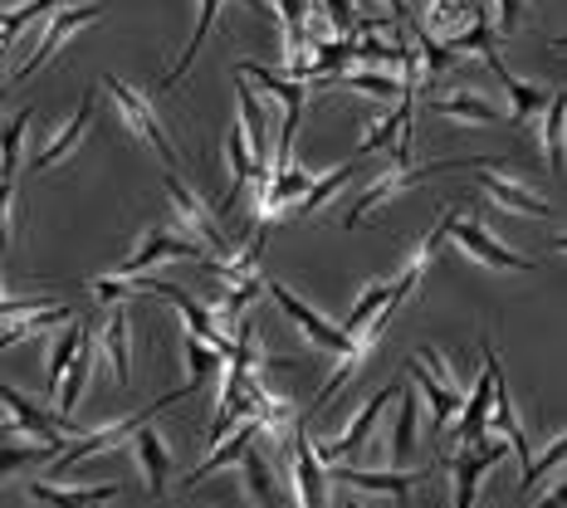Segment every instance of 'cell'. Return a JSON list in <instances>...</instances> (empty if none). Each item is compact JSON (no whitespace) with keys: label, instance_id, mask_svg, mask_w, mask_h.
I'll list each match as a JSON object with an SVG mask.
<instances>
[{"label":"cell","instance_id":"681fc988","mask_svg":"<svg viewBox=\"0 0 567 508\" xmlns=\"http://www.w3.org/2000/svg\"><path fill=\"white\" fill-rule=\"evenodd\" d=\"M386 15L392 20H416L411 15V0H386Z\"/></svg>","mask_w":567,"mask_h":508},{"label":"cell","instance_id":"1f68e13d","mask_svg":"<svg viewBox=\"0 0 567 508\" xmlns=\"http://www.w3.org/2000/svg\"><path fill=\"white\" fill-rule=\"evenodd\" d=\"M89 376H93V338H84V348H79V357L69 362V376H64V382H59V392H54V411H59V416H69V411L79 406V396H84Z\"/></svg>","mask_w":567,"mask_h":508},{"label":"cell","instance_id":"60d3db41","mask_svg":"<svg viewBox=\"0 0 567 508\" xmlns=\"http://www.w3.org/2000/svg\"><path fill=\"white\" fill-rule=\"evenodd\" d=\"M265 293V274H250V279H240V283H230V293H226V303L216 309L220 318V328H240V313L250 309V303Z\"/></svg>","mask_w":567,"mask_h":508},{"label":"cell","instance_id":"7402d4cb","mask_svg":"<svg viewBox=\"0 0 567 508\" xmlns=\"http://www.w3.org/2000/svg\"><path fill=\"white\" fill-rule=\"evenodd\" d=\"M25 494L40 508H103L109 499H117L123 494V484H93V489H54V484L44 479H30Z\"/></svg>","mask_w":567,"mask_h":508},{"label":"cell","instance_id":"5b68a950","mask_svg":"<svg viewBox=\"0 0 567 508\" xmlns=\"http://www.w3.org/2000/svg\"><path fill=\"white\" fill-rule=\"evenodd\" d=\"M401 396V386L392 382V386H382V392H372L368 396V406L358 411L342 431L333 435V440H313V450H318V459H323V469H333V465H352L362 450H368V440H372V431H377V421H382V406L386 401H396Z\"/></svg>","mask_w":567,"mask_h":508},{"label":"cell","instance_id":"ffe728a7","mask_svg":"<svg viewBox=\"0 0 567 508\" xmlns=\"http://www.w3.org/2000/svg\"><path fill=\"white\" fill-rule=\"evenodd\" d=\"M89 123H93V89L84 93V99H79V108H74V117H69V123L64 127H59V133L50 137V142H44V147L40 152H34V157H30V172H50L54 167V162H64L69 157V152H74L79 147V137H84L89 133Z\"/></svg>","mask_w":567,"mask_h":508},{"label":"cell","instance_id":"cb8c5ba5","mask_svg":"<svg viewBox=\"0 0 567 508\" xmlns=\"http://www.w3.org/2000/svg\"><path fill=\"white\" fill-rule=\"evenodd\" d=\"M259 431H265V425H259V421L235 425V431H230V440L210 445V450H216V455H210V459H200V465L192 469V475L182 479V489H196V484H200V479H210L220 465H235V459H245V450H250V445H259Z\"/></svg>","mask_w":567,"mask_h":508},{"label":"cell","instance_id":"816d5d0a","mask_svg":"<svg viewBox=\"0 0 567 508\" xmlns=\"http://www.w3.org/2000/svg\"><path fill=\"white\" fill-rule=\"evenodd\" d=\"M553 50H567V34H558V40H553Z\"/></svg>","mask_w":567,"mask_h":508},{"label":"cell","instance_id":"c3c4849f","mask_svg":"<svg viewBox=\"0 0 567 508\" xmlns=\"http://www.w3.org/2000/svg\"><path fill=\"white\" fill-rule=\"evenodd\" d=\"M534 508H567V479L563 484H553V494L543 504H534Z\"/></svg>","mask_w":567,"mask_h":508},{"label":"cell","instance_id":"44dd1931","mask_svg":"<svg viewBox=\"0 0 567 508\" xmlns=\"http://www.w3.org/2000/svg\"><path fill=\"white\" fill-rule=\"evenodd\" d=\"M226 162H230V191H226V200H220V226H226V216L235 210L240 191L255 182V152H250V137H245V123L226 127Z\"/></svg>","mask_w":567,"mask_h":508},{"label":"cell","instance_id":"ab89813d","mask_svg":"<svg viewBox=\"0 0 567 508\" xmlns=\"http://www.w3.org/2000/svg\"><path fill=\"white\" fill-rule=\"evenodd\" d=\"M30 123H34V108H20L6 127H0V176H16V167H20V142H25Z\"/></svg>","mask_w":567,"mask_h":508},{"label":"cell","instance_id":"f6af8a7d","mask_svg":"<svg viewBox=\"0 0 567 508\" xmlns=\"http://www.w3.org/2000/svg\"><path fill=\"white\" fill-rule=\"evenodd\" d=\"M499 6V20H494V30L499 34H518L528 20V0H494Z\"/></svg>","mask_w":567,"mask_h":508},{"label":"cell","instance_id":"2e32d148","mask_svg":"<svg viewBox=\"0 0 567 508\" xmlns=\"http://www.w3.org/2000/svg\"><path fill=\"white\" fill-rule=\"evenodd\" d=\"M127 450L137 455L142 475H147V494H152V499H162V494H167V479H172V445L162 440V431L147 421L133 440H127Z\"/></svg>","mask_w":567,"mask_h":508},{"label":"cell","instance_id":"f5cc1de1","mask_svg":"<svg viewBox=\"0 0 567 508\" xmlns=\"http://www.w3.org/2000/svg\"><path fill=\"white\" fill-rule=\"evenodd\" d=\"M342 508H362V504L358 499H342Z\"/></svg>","mask_w":567,"mask_h":508},{"label":"cell","instance_id":"ee69618b","mask_svg":"<svg viewBox=\"0 0 567 508\" xmlns=\"http://www.w3.org/2000/svg\"><path fill=\"white\" fill-rule=\"evenodd\" d=\"M89 293L99 303H123V299H133V293H147V279L133 283V279H123V274H103V279L89 283Z\"/></svg>","mask_w":567,"mask_h":508},{"label":"cell","instance_id":"8fae6325","mask_svg":"<svg viewBox=\"0 0 567 508\" xmlns=\"http://www.w3.org/2000/svg\"><path fill=\"white\" fill-rule=\"evenodd\" d=\"M235 74H245L250 84L265 89L269 99H279V103H284V133H279V142H293V137H299V117H303V79H289L284 69H265V64H255V59H240V64H235Z\"/></svg>","mask_w":567,"mask_h":508},{"label":"cell","instance_id":"8d00e7d4","mask_svg":"<svg viewBox=\"0 0 567 508\" xmlns=\"http://www.w3.org/2000/svg\"><path fill=\"white\" fill-rule=\"evenodd\" d=\"M245 479H250V504L255 508H279V489H275V475H269V465H265V450H245Z\"/></svg>","mask_w":567,"mask_h":508},{"label":"cell","instance_id":"3957f363","mask_svg":"<svg viewBox=\"0 0 567 508\" xmlns=\"http://www.w3.org/2000/svg\"><path fill=\"white\" fill-rule=\"evenodd\" d=\"M192 386H182V392H167V396H157L147 411H133V416H123V421H113V425H103V431H93V435H79L74 445H64V455H54V475H69L74 465H84V459H93V455H103V450H117V445H127L133 435L142 431L147 421H157L167 406H176Z\"/></svg>","mask_w":567,"mask_h":508},{"label":"cell","instance_id":"d6986e66","mask_svg":"<svg viewBox=\"0 0 567 508\" xmlns=\"http://www.w3.org/2000/svg\"><path fill=\"white\" fill-rule=\"evenodd\" d=\"M318 89H352V93H372V99H382V103H392V99H406V93H416V84H406V79L386 74V69H342V74L318 79Z\"/></svg>","mask_w":567,"mask_h":508},{"label":"cell","instance_id":"d6a6232c","mask_svg":"<svg viewBox=\"0 0 567 508\" xmlns=\"http://www.w3.org/2000/svg\"><path fill=\"white\" fill-rule=\"evenodd\" d=\"M358 162H362V157H352V162H342V167H333V172H323V176H318V182L309 186V191H303L299 200H293V216H313V210L323 206V200H333V191H342V186L352 182V172H358Z\"/></svg>","mask_w":567,"mask_h":508},{"label":"cell","instance_id":"f35d334b","mask_svg":"<svg viewBox=\"0 0 567 508\" xmlns=\"http://www.w3.org/2000/svg\"><path fill=\"white\" fill-rule=\"evenodd\" d=\"M386 303H392V283H368V289H362V299L352 303V313H348V323H342V328H348L352 338H362L372 328V318L382 313Z\"/></svg>","mask_w":567,"mask_h":508},{"label":"cell","instance_id":"d4e9b609","mask_svg":"<svg viewBox=\"0 0 567 508\" xmlns=\"http://www.w3.org/2000/svg\"><path fill=\"white\" fill-rule=\"evenodd\" d=\"M543 157H548L553 176L567 172V89H558L543 108Z\"/></svg>","mask_w":567,"mask_h":508},{"label":"cell","instance_id":"484cf974","mask_svg":"<svg viewBox=\"0 0 567 508\" xmlns=\"http://www.w3.org/2000/svg\"><path fill=\"white\" fill-rule=\"evenodd\" d=\"M59 323H74V313H69L64 303H50V309H34V313L6 318V323H0V352L16 348V342H25V338L50 333V328H59Z\"/></svg>","mask_w":567,"mask_h":508},{"label":"cell","instance_id":"7bdbcfd3","mask_svg":"<svg viewBox=\"0 0 567 508\" xmlns=\"http://www.w3.org/2000/svg\"><path fill=\"white\" fill-rule=\"evenodd\" d=\"M416 50H421V59H425V74H445V69H455V50H451V44H445V40H435V34L431 30H425L421 25V20H416Z\"/></svg>","mask_w":567,"mask_h":508},{"label":"cell","instance_id":"f546056e","mask_svg":"<svg viewBox=\"0 0 567 508\" xmlns=\"http://www.w3.org/2000/svg\"><path fill=\"white\" fill-rule=\"evenodd\" d=\"M431 113L460 117V123H509V113H499L494 103H484L480 93H451V99H431Z\"/></svg>","mask_w":567,"mask_h":508},{"label":"cell","instance_id":"9a60e30c","mask_svg":"<svg viewBox=\"0 0 567 508\" xmlns=\"http://www.w3.org/2000/svg\"><path fill=\"white\" fill-rule=\"evenodd\" d=\"M333 479L348 484V489H372V494L406 499L416 484L431 479V469H358V465H333Z\"/></svg>","mask_w":567,"mask_h":508},{"label":"cell","instance_id":"83f0119b","mask_svg":"<svg viewBox=\"0 0 567 508\" xmlns=\"http://www.w3.org/2000/svg\"><path fill=\"white\" fill-rule=\"evenodd\" d=\"M216 15H220V0H200V10H196V30H192V40H186V50L182 59L167 69V79H162V89H172V84H182L186 74H192V64H196V54H200V44L210 40V30H216Z\"/></svg>","mask_w":567,"mask_h":508},{"label":"cell","instance_id":"7c38bea8","mask_svg":"<svg viewBox=\"0 0 567 508\" xmlns=\"http://www.w3.org/2000/svg\"><path fill=\"white\" fill-rule=\"evenodd\" d=\"M451 240L460 245L465 255H475L480 265H489V269H509V274H534V259H524V255H514L509 245H499L489 230L480 226V220H460L451 216Z\"/></svg>","mask_w":567,"mask_h":508},{"label":"cell","instance_id":"e0dca14e","mask_svg":"<svg viewBox=\"0 0 567 508\" xmlns=\"http://www.w3.org/2000/svg\"><path fill=\"white\" fill-rule=\"evenodd\" d=\"M406 372L416 376V386H421V396H425V411H431V425H435V431H445V425L455 421V411L465 406V386L441 382V376L425 367L421 357H411V362H406Z\"/></svg>","mask_w":567,"mask_h":508},{"label":"cell","instance_id":"4dcf8cb0","mask_svg":"<svg viewBox=\"0 0 567 508\" xmlns=\"http://www.w3.org/2000/svg\"><path fill=\"white\" fill-rule=\"evenodd\" d=\"M411 113H416V93H406V99L396 103V113H386L382 123H372L368 127V137H362V147H358V157H372V152H382V147H392V142L411 127Z\"/></svg>","mask_w":567,"mask_h":508},{"label":"cell","instance_id":"7dc6e473","mask_svg":"<svg viewBox=\"0 0 567 508\" xmlns=\"http://www.w3.org/2000/svg\"><path fill=\"white\" fill-rule=\"evenodd\" d=\"M10 200H16V176H0V255H10Z\"/></svg>","mask_w":567,"mask_h":508},{"label":"cell","instance_id":"bcb514c9","mask_svg":"<svg viewBox=\"0 0 567 508\" xmlns=\"http://www.w3.org/2000/svg\"><path fill=\"white\" fill-rule=\"evenodd\" d=\"M318 6L328 10V25L338 34H358V10H352V0H318Z\"/></svg>","mask_w":567,"mask_h":508},{"label":"cell","instance_id":"603a6c76","mask_svg":"<svg viewBox=\"0 0 567 508\" xmlns=\"http://www.w3.org/2000/svg\"><path fill=\"white\" fill-rule=\"evenodd\" d=\"M484 64H489V74L499 79L504 93H509V99H514V113H509L514 123H528V117H538L543 108H548V99H553V93H548V89H538V84H524V79H514L499 50H494V54H484Z\"/></svg>","mask_w":567,"mask_h":508},{"label":"cell","instance_id":"f907efd6","mask_svg":"<svg viewBox=\"0 0 567 508\" xmlns=\"http://www.w3.org/2000/svg\"><path fill=\"white\" fill-rule=\"evenodd\" d=\"M553 250H558V255H567V235H553Z\"/></svg>","mask_w":567,"mask_h":508},{"label":"cell","instance_id":"4316f807","mask_svg":"<svg viewBox=\"0 0 567 508\" xmlns=\"http://www.w3.org/2000/svg\"><path fill=\"white\" fill-rule=\"evenodd\" d=\"M99 342H103V357H113L117 386H133V323H127V309H113Z\"/></svg>","mask_w":567,"mask_h":508},{"label":"cell","instance_id":"8992f818","mask_svg":"<svg viewBox=\"0 0 567 508\" xmlns=\"http://www.w3.org/2000/svg\"><path fill=\"white\" fill-rule=\"evenodd\" d=\"M514 445L504 440V435H484V440L465 445L460 455H451L445 465H451V479H455V508H475V494H480V479L489 475L494 465H499L504 455H509Z\"/></svg>","mask_w":567,"mask_h":508},{"label":"cell","instance_id":"6da1fadb","mask_svg":"<svg viewBox=\"0 0 567 508\" xmlns=\"http://www.w3.org/2000/svg\"><path fill=\"white\" fill-rule=\"evenodd\" d=\"M265 289H269V293H275V303H279V309H284V313H289V318H293V323H299V328H303V338H309V342H313V348L333 352V357H362V362H368V357H372V348H377V342H372V338H352V333H348V328H333V323H328V318H323V313H318V309H313V303H303V299H299V293H293V289H289V283H279V279H265Z\"/></svg>","mask_w":567,"mask_h":508},{"label":"cell","instance_id":"52a82bcc","mask_svg":"<svg viewBox=\"0 0 567 508\" xmlns=\"http://www.w3.org/2000/svg\"><path fill=\"white\" fill-rule=\"evenodd\" d=\"M162 182H167V200L176 210V226L186 230V240H196L200 250H226V226H220V216H210L206 200H200L196 191H186L176 172H167Z\"/></svg>","mask_w":567,"mask_h":508},{"label":"cell","instance_id":"b9f144b4","mask_svg":"<svg viewBox=\"0 0 567 508\" xmlns=\"http://www.w3.org/2000/svg\"><path fill=\"white\" fill-rule=\"evenodd\" d=\"M558 465H567V435H558V440H553L548 450H543L534 465L524 469V479H518V494H534V489H538V479H548Z\"/></svg>","mask_w":567,"mask_h":508},{"label":"cell","instance_id":"277c9868","mask_svg":"<svg viewBox=\"0 0 567 508\" xmlns=\"http://www.w3.org/2000/svg\"><path fill=\"white\" fill-rule=\"evenodd\" d=\"M103 84H109L113 103H117V113H123V123L133 127V137L142 142V147H152V152H157V157L167 162V172L182 167V152H176V142L167 137V127H162V117L152 113V103L142 99L137 89H127L117 74H109V79H103Z\"/></svg>","mask_w":567,"mask_h":508},{"label":"cell","instance_id":"7a4b0ae2","mask_svg":"<svg viewBox=\"0 0 567 508\" xmlns=\"http://www.w3.org/2000/svg\"><path fill=\"white\" fill-rule=\"evenodd\" d=\"M480 167H504V157H445V162H425V167H396V172H386L382 182H372L368 191L358 196V206H352V216H342V230L362 226V216H372V210L382 206V200L401 196V191H406V186L425 182V176H441V172H480Z\"/></svg>","mask_w":567,"mask_h":508},{"label":"cell","instance_id":"9c48e42d","mask_svg":"<svg viewBox=\"0 0 567 508\" xmlns=\"http://www.w3.org/2000/svg\"><path fill=\"white\" fill-rule=\"evenodd\" d=\"M289 475H293V499H299V508H333V489H328V469H323V459H318L313 440L303 435V421H299V431H293Z\"/></svg>","mask_w":567,"mask_h":508},{"label":"cell","instance_id":"ac0fdd59","mask_svg":"<svg viewBox=\"0 0 567 508\" xmlns=\"http://www.w3.org/2000/svg\"><path fill=\"white\" fill-rule=\"evenodd\" d=\"M499 167H480V176H475V186L484 196L494 200V206H504V210H514V216H553V206L543 200L538 191H528V186H518V182H509V176H494Z\"/></svg>","mask_w":567,"mask_h":508},{"label":"cell","instance_id":"f1b7e54d","mask_svg":"<svg viewBox=\"0 0 567 508\" xmlns=\"http://www.w3.org/2000/svg\"><path fill=\"white\" fill-rule=\"evenodd\" d=\"M182 357H186V372H192V382H186V386L196 392V386H206L210 376H220V367H226L230 352H226V348H216V342H206V338H196V333H186Z\"/></svg>","mask_w":567,"mask_h":508},{"label":"cell","instance_id":"5bb4252c","mask_svg":"<svg viewBox=\"0 0 567 508\" xmlns=\"http://www.w3.org/2000/svg\"><path fill=\"white\" fill-rule=\"evenodd\" d=\"M200 255V245L196 240H182V235H172V230H147L137 240V250L123 259V265L113 269V274H123V279H137V274H147L152 265H162V259H196Z\"/></svg>","mask_w":567,"mask_h":508},{"label":"cell","instance_id":"e575fe53","mask_svg":"<svg viewBox=\"0 0 567 508\" xmlns=\"http://www.w3.org/2000/svg\"><path fill=\"white\" fill-rule=\"evenodd\" d=\"M475 20V10H465V0H431L421 15V25L435 34V40H451V34H460Z\"/></svg>","mask_w":567,"mask_h":508},{"label":"cell","instance_id":"30bf717a","mask_svg":"<svg viewBox=\"0 0 567 508\" xmlns=\"http://www.w3.org/2000/svg\"><path fill=\"white\" fill-rule=\"evenodd\" d=\"M0 406L10 411V421H16L20 435H30V440H50V445H64V435H74V421L59 416V411H44L34 406L30 396H20L10 382H0Z\"/></svg>","mask_w":567,"mask_h":508},{"label":"cell","instance_id":"ba28073f","mask_svg":"<svg viewBox=\"0 0 567 508\" xmlns=\"http://www.w3.org/2000/svg\"><path fill=\"white\" fill-rule=\"evenodd\" d=\"M494 382H499V352H494V342L484 338L480 342V382H475V392L465 396V411H460V425H455L460 445H475V440H484V431H489Z\"/></svg>","mask_w":567,"mask_h":508},{"label":"cell","instance_id":"74e56055","mask_svg":"<svg viewBox=\"0 0 567 508\" xmlns=\"http://www.w3.org/2000/svg\"><path fill=\"white\" fill-rule=\"evenodd\" d=\"M54 450H64V445H50V440L0 445V484L16 475V469H30V465H40V459H54Z\"/></svg>","mask_w":567,"mask_h":508},{"label":"cell","instance_id":"d590c367","mask_svg":"<svg viewBox=\"0 0 567 508\" xmlns=\"http://www.w3.org/2000/svg\"><path fill=\"white\" fill-rule=\"evenodd\" d=\"M416 416H421V401L416 392H401V406H396V431H392V459L406 465L416 455Z\"/></svg>","mask_w":567,"mask_h":508},{"label":"cell","instance_id":"4fadbf2b","mask_svg":"<svg viewBox=\"0 0 567 508\" xmlns=\"http://www.w3.org/2000/svg\"><path fill=\"white\" fill-rule=\"evenodd\" d=\"M103 15V0H89V6H69V10H54V20H50V30H44V40L34 44V54L25 59V64L16 69V79H30V74H40L44 64L54 59V50L69 40L74 30H84V25H93V20Z\"/></svg>","mask_w":567,"mask_h":508},{"label":"cell","instance_id":"836d02e7","mask_svg":"<svg viewBox=\"0 0 567 508\" xmlns=\"http://www.w3.org/2000/svg\"><path fill=\"white\" fill-rule=\"evenodd\" d=\"M84 338H89V328H84V323H69L64 333H59L54 352H50V362H44V386H50V392H59V382H64L69 362H74V357H79V348H84Z\"/></svg>","mask_w":567,"mask_h":508}]
</instances>
